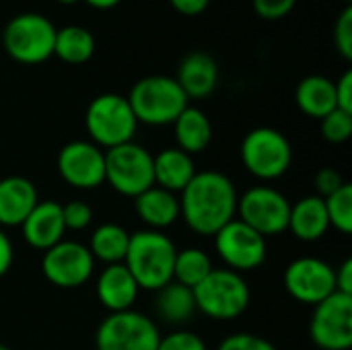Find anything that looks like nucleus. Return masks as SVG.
I'll return each instance as SVG.
<instances>
[{"label":"nucleus","instance_id":"f8f14e48","mask_svg":"<svg viewBox=\"0 0 352 350\" xmlns=\"http://www.w3.org/2000/svg\"><path fill=\"white\" fill-rule=\"evenodd\" d=\"M309 338L320 350L352 349V295L336 291L314 307Z\"/></svg>","mask_w":352,"mask_h":350},{"label":"nucleus","instance_id":"c756f323","mask_svg":"<svg viewBox=\"0 0 352 350\" xmlns=\"http://www.w3.org/2000/svg\"><path fill=\"white\" fill-rule=\"evenodd\" d=\"M320 122H322V136L332 144H342L352 136V113L349 111L336 107Z\"/></svg>","mask_w":352,"mask_h":350},{"label":"nucleus","instance_id":"b1692460","mask_svg":"<svg viewBox=\"0 0 352 350\" xmlns=\"http://www.w3.org/2000/svg\"><path fill=\"white\" fill-rule=\"evenodd\" d=\"M295 103L305 116H309L314 120L326 118L330 111L336 109L334 80H330L328 76H322V74L305 76L295 89Z\"/></svg>","mask_w":352,"mask_h":350},{"label":"nucleus","instance_id":"58836bf2","mask_svg":"<svg viewBox=\"0 0 352 350\" xmlns=\"http://www.w3.org/2000/svg\"><path fill=\"white\" fill-rule=\"evenodd\" d=\"M334 281L338 293L352 295V258H346L338 268H334Z\"/></svg>","mask_w":352,"mask_h":350},{"label":"nucleus","instance_id":"ddd939ff","mask_svg":"<svg viewBox=\"0 0 352 350\" xmlns=\"http://www.w3.org/2000/svg\"><path fill=\"white\" fill-rule=\"evenodd\" d=\"M97 262L89 248L80 241L62 239L54 248L43 252L41 272L45 281L58 289H78L91 281Z\"/></svg>","mask_w":352,"mask_h":350},{"label":"nucleus","instance_id":"dca6fc26","mask_svg":"<svg viewBox=\"0 0 352 350\" xmlns=\"http://www.w3.org/2000/svg\"><path fill=\"white\" fill-rule=\"evenodd\" d=\"M23 239L29 248L45 252L64 239L66 227L62 219V204L56 200H39L21 225Z\"/></svg>","mask_w":352,"mask_h":350},{"label":"nucleus","instance_id":"bb28decb","mask_svg":"<svg viewBox=\"0 0 352 350\" xmlns=\"http://www.w3.org/2000/svg\"><path fill=\"white\" fill-rule=\"evenodd\" d=\"M54 54L66 64H85L95 54V37L80 25H66L56 29Z\"/></svg>","mask_w":352,"mask_h":350},{"label":"nucleus","instance_id":"7ed1b4c3","mask_svg":"<svg viewBox=\"0 0 352 350\" xmlns=\"http://www.w3.org/2000/svg\"><path fill=\"white\" fill-rule=\"evenodd\" d=\"M196 311L214 322H233L241 318L252 301V291L243 274L229 268H212V272L192 289Z\"/></svg>","mask_w":352,"mask_h":350},{"label":"nucleus","instance_id":"cd10ccee","mask_svg":"<svg viewBox=\"0 0 352 350\" xmlns=\"http://www.w3.org/2000/svg\"><path fill=\"white\" fill-rule=\"evenodd\" d=\"M212 268H214L212 260L204 250L200 248L177 250L175 264H173V281L188 289H194L212 272Z\"/></svg>","mask_w":352,"mask_h":350},{"label":"nucleus","instance_id":"393cba45","mask_svg":"<svg viewBox=\"0 0 352 350\" xmlns=\"http://www.w3.org/2000/svg\"><path fill=\"white\" fill-rule=\"evenodd\" d=\"M155 311L157 318L169 326H182L190 322L196 314V301L192 289L171 281L169 285L157 291Z\"/></svg>","mask_w":352,"mask_h":350},{"label":"nucleus","instance_id":"f257e3e1","mask_svg":"<svg viewBox=\"0 0 352 350\" xmlns=\"http://www.w3.org/2000/svg\"><path fill=\"white\" fill-rule=\"evenodd\" d=\"M237 188L221 171H196L179 192V219L200 237H214L237 217Z\"/></svg>","mask_w":352,"mask_h":350},{"label":"nucleus","instance_id":"79ce46f5","mask_svg":"<svg viewBox=\"0 0 352 350\" xmlns=\"http://www.w3.org/2000/svg\"><path fill=\"white\" fill-rule=\"evenodd\" d=\"M60 4H76L78 0H58Z\"/></svg>","mask_w":352,"mask_h":350},{"label":"nucleus","instance_id":"a19ab883","mask_svg":"<svg viewBox=\"0 0 352 350\" xmlns=\"http://www.w3.org/2000/svg\"><path fill=\"white\" fill-rule=\"evenodd\" d=\"M87 4H91V6H95V8H111V6H116L120 0H85Z\"/></svg>","mask_w":352,"mask_h":350},{"label":"nucleus","instance_id":"6e6552de","mask_svg":"<svg viewBox=\"0 0 352 350\" xmlns=\"http://www.w3.org/2000/svg\"><path fill=\"white\" fill-rule=\"evenodd\" d=\"M105 184L132 200L155 186L151 151L134 140L105 151Z\"/></svg>","mask_w":352,"mask_h":350},{"label":"nucleus","instance_id":"37998d69","mask_svg":"<svg viewBox=\"0 0 352 350\" xmlns=\"http://www.w3.org/2000/svg\"><path fill=\"white\" fill-rule=\"evenodd\" d=\"M0 350H10V349H6V347H4V344H0Z\"/></svg>","mask_w":352,"mask_h":350},{"label":"nucleus","instance_id":"e433bc0d","mask_svg":"<svg viewBox=\"0 0 352 350\" xmlns=\"http://www.w3.org/2000/svg\"><path fill=\"white\" fill-rule=\"evenodd\" d=\"M336 107L352 113V70H346L336 83Z\"/></svg>","mask_w":352,"mask_h":350},{"label":"nucleus","instance_id":"9d476101","mask_svg":"<svg viewBox=\"0 0 352 350\" xmlns=\"http://www.w3.org/2000/svg\"><path fill=\"white\" fill-rule=\"evenodd\" d=\"M289 198L266 184L248 188L237 200V219L258 231L262 237L283 235L289 227Z\"/></svg>","mask_w":352,"mask_h":350},{"label":"nucleus","instance_id":"4468645a","mask_svg":"<svg viewBox=\"0 0 352 350\" xmlns=\"http://www.w3.org/2000/svg\"><path fill=\"white\" fill-rule=\"evenodd\" d=\"M283 285L291 299L301 305L316 307L332 293H336L334 266L316 256L297 258L285 268Z\"/></svg>","mask_w":352,"mask_h":350},{"label":"nucleus","instance_id":"aec40b11","mask_svg":"<svg viewBox=\"0 0 352 350\" xmlns=\"http://www.w3.org/2000/svg\"><path fill=\"white\" fill-rule=\"evenodd\" d=\"M138 219L153 231H165L179 221V196L159 186H151L134 198Z\"/></svg>","mask_w":352,"mask_h":350},{"label":"nucleus","instance_id":"5701e85b","mask_svg":"<svg viewBox=\"0 0 352 350\" xmlns=\"http://www.w3.org/2000/svg\"><path fill=\"white\" fill-rule=\"evenodd\" d=\"M173 132H175L177 149L192 157L204 153L212 140V124L208 116L192 105H188L177 116V120L173 122Z\"/></svg>","mask_w":352,"mask_h":350},{"label":"nucleus","instance_id":"7c9ffc66","mask_svg":"<svg viewBox=\"0 0 352 350\" xmlns=\"http://www.w3.org/2000/svg\"><path fill=\"white\" fill-rule=\"evenodd\" d=\"M62 219L66 231H85L93 223V208L85 200H70L62 204Z\"/></svg>","mask_w":352,"mask_h":350},{"label":"nucleus","instance_id":"f03ea898","mask_svg":"<svg viewBox=\"0 0 352 350\" xmlns=\"http://www.w3.org/2000/svg\"><path fill=\"white\" fill-rule=\"evenodd\" d=\"M177 248L165 231L140 229L130 233L124 266L134 276L140 291L157 293L173 281Z\"/></svg>","mask_w":352,"mask_h":350},{"label":"nucleus","instance_id":"423d86ee","mask_svg":"<svg viewBox=\"0 0 352 350\" xmlns=\"http://www.w3.org/2000/svg\"><path fill=\"white\" fill-rule=\"evenodd\" d=\"M241 163L256 179L274 182L291 169L293 146L283 132L260 126L245 134L241 142Z\"/></svg>","mask_w":352,"mask_h":350},{"label":"nucleus","instance_id":"473e14b6","mask_svg":"<svg viewBox=\"0 0 352 350\" xmlns=\"http://www.w3.org/2000/svg\"><path fill=\"white\" fill-rule=\"evenodd\" d=\"M217 350H278L270 340L250 334V332H237L229 334L227 338L221 340Z\"/></svg>","mask_w":352,"mask_h":350},{"label":"nucleus","instance_id":"c9c22d12","mask_svg":"<svg viewBox=\"0 0 352 350\" xmlns=\"http://www.w3.org/2000/svg\"><path fill=\"white\" fill-rule=\"evenodd\" d=\"M295 2L297 0H254V8L260 17L274 21L287 17L293 10Z\"/></svg>","mask_w":352,"mask_h":350},{"label":"nucleus","instance_id":"6ab92c4d","mask_svg":"<svg viewBox=\"0 0 352 350\" xmlns=\"http://www.w3.org/2000/svg\"><path fill=\"white\" fill-rule=\"evenodd\" d=\"M175 80L188 99H204L219 85V66L210 54L192 52L182 60Z\"/></svg>","mask_w":352,"mask_h":350},{"label":"nucleus","instance_id":"f3484780","mask_svg":"<svg viewBox=\"0 0 352 350\" xmlns=\"http://www.w3.org/2000/svg\"><path fill=\"white\" fill-rule=\"evenodd\" d=\"M95 295L109 314H120L134 307L140 289L134 276L130 274V270L122 262V264L103 266L95 283Z\"/></svg>","mask_w":352,"mask_h":350},{"label":"nucleus","instance_id":"a211bd4d","mask_svg":"<svg viewBox=\"0 0 352 350\" xmlns=\"http://www.w3.org/2000/svg\"><path fill=\"white\" fill-rule=\"evenodd\" d=\"M39 202L37 188L23 175H8L0 179V227H21L29 212Z\"/></svg>","mask_w":352,"mask_h":350},{"label":"nucleus","instance_id":"20e7f679","mask_svg":"<svg viewBox=\"0 0 352 350\" xmlns=\"http://www.w3.org/2000/svg\"><path fill=\"white\" fill-rule=\"evenodd\" d=\"M138 124L167 126L188 107V97L175 78L165 74H153L140 78L126 97Z\"/></svg>","mask_w":352,"mask_h":350},{"label":"nucleus","instance_id":"f704fd0d","mask_svg":"<svg viewBox=\"0 0 352 350\" xmlns=\"http://www.w3.org/2000/svg\"><path fill=\"white\" fill-rule=\"evenodd\" d=\"M346 182L340 175V171L332 169V167H324L316 173L314 177V188H316V196L320 198H328L330 194H334L338 188H342Z\"/></svg>","mask_w":352,"mask_h":350},{"label":"nucleus","instance_id":"4c0bfd02","mask_svg":"<svg viewBox=\"0 0 352 350\" xmlns=\"http://www.w3.org/2000/svg\"><path fill=\"white\" fill-rule=\"evenodd\" d=\"M12 262H14V245H12V239L0 227V278L10 270Z\"/></svg>","mask_w":352,"mask_h":350},{"label":"nucleus","instance_id":"1a4fd4ad","mask_svg":"<svg viewBox=\"0 0 352 350\" xmlns=\"http://www.w3.org/2000/svg\"><path fill=\"white\" fill-rule=\"evenodd\" d=\"M159 326L146 314L128 309L109 314L95 332V350H157Z\"/></svg>","mask_w":352,"mask_h":350},{"label":"nucleus","instance_id":"a878e982","mask_svg":"<svg viewBox=\"0 0 352 350\" xmlns=\"http://www.w3.org/2000/svg\"><path fill=\"white\" fill-rule=\"evenodd\" d=\"M130 233L118 225V223H103L93 229L89 237V252L95 262H101L103 266L109 264H122L128 252Z\"/></svg>","mask_w":352,"mask_h":350},{"label":"nucleus","instance_id":"4be33fe9","mask_svg":"<svg viewBox=\"0 0 352 350\" xmlns=\"http://www.w3.org/2000/svg\"><path fill=\"white\" fill-rule=\"evenodd\" d=\"M153 175L155 186L179 196V192L196 175L194 157L179 151L177 146L163 149L157 155H153Z\"/></svg>","mask_w":352,"mask_h":350},{"label":"nucleus","instance_id":"ea45409f","mask_svg":"<svg viewBox=\"0 0 352 350\" xmlns=\"http://www.w3.org/2000/svg\"><path fill=\"white\" fill-rule=\"evenodd\" d=\"M171 6L179 12V14H186V17H196V14H202L206 8H208V2L210 0H169Z\"/></svg>","mask_w":352,"mask_h":350},{"label":"nucleus","instance_id":"c03bdc74","mask_svg":"<svg viewBox=\"0 0 352 350\" xmlns=\"http://www.w3.org/2000/svg\"><path fill=\"white\" fill-rule=\"evenodd\" d=\"M344 2H352V0H344Z\"/></svg>","mask_w":352,"mask_h":350},{"label":"nucleus","instance_id":"0eeeda50","mask_svg":"<svg viewBox=\"0 0 352 350\" xmlns=\"http://www.w3.org/2000/svg\"><path fill=\"white\" fill-rule=\"evenodd\" d=\"M56 27L37 12H23L8 21L2 33L6 54L19 64H41L54 56Z\"/></svg>","mask_w":352,"mask_h":350},{"label":"nucleus","instance_id":"72a5a7b5","mask_svg":"<svg viewBox=\"0 0 352 350\" xmlns=\"http://www.w3.org/2000/svg\"><path fill=\"white\" fill-rule=\"evenodd\" d=\"M334 43L344 60H352V6H346L334 23Z\"/></svg>","mask_w":352,"mask_h":350},{"label":"nucleus","instance_id":"c85d7f7f","mask_svg":"<svg viewBox=\"0 0 352 350\" xmlns=\"http://www.w3.org/2000/svg\"><path fill=\"white\" fill-rule=\"evenodd\" d=\"M326 212L330 227H334L342 235L352 233V186L346 182L342 188H338L334 194L324 198Z\"/></svg>","mask_w":352,"mask_h":350},{"label":"nucleus","instance_id":"2eb2a0df","mask_svg":"<svg viewBox=\"0 0 352 350\" xmlns=\"http://www.w3.org/2000/svg\"><path fill=\"white\" fill-rule=\"evenodd\" d=\"M62 182L74 190H95L105 184V151L91 140L64 144L56 159Z\"/></svg>","mask_w":352,"mask_h":350},{"label":"nucleus","instance_id":"412c9836","mask_svg":"<svg viewBox=\"0 0 352 350\" xmlns=\"http://www.w3.org/2000/svg\"><path fill=\"white\" fill-rule=\"evenodd\" d=\"M328 229H330V221H328L324 198L311 194L291 204L287 231H291L295 239L314 243L320 241L328 233Z\"/></svg>","mask_w":352,"mask_h":350},{"label":"nucleus","instance_id":"9b49d317","mask_svg":"<svg viewBox=\"0 0 352 350\" xmlns=\"http://www.w3.org/2000/svg\"><path fill=\"white\" fill-rule=\"evenodd\" d=\"M214 252L233 272H252L266 262L268 256V239L262 237L258 231L248 227L237 217L227 223L214 237Z\"/></svg>","mask_w":352,"mask_h":350},{"label":"nucleus","instance_id":"39448f33","mask_svg":"<svg viewBox=\"0 0 352 350\" xmlns=\"http://www.w3.org/2000/svg\"><path fill=\"white\" fill-rule=\"evenodd\" d=\"M85 128L93 144L109 151L134 140L138 120L126 97L118 93H103L89 103L85 113Z\"/></svg>","mask_w":352,"mask_h":350},{"label":"nucleus","instance_id":"2f4dec72","mask_svg":"<svg viewBox=\"0 0 352 350\" xmlns=\"http://www.w3.org/2000/svg\"><path fill=\"white\" fill-rule=\"evenodd\" d=\"M157 350H208V347L200 334L179 328L167 336H161Z\"/></svg>","mask_w":352,"mask_h":350}]
</instances>
